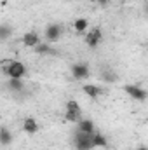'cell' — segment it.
<instances>
[{
  "instance_id": "6da1fadb",
  "label": "cell",
  "mask_w": 148,
  "mask_h": 150,
  "mask_svg": "<svg viewBox=\"0 0 148 150\" xmlns=\"http://www.w3.org/2000/svg\"><path fill=\"white\" fill-rule=\"evenodd\" d=\"M4 74L9 79H23L26 75V67L21 61H9L4 67Z\"/></svg>"
},
{
  "instance_id": "7a4b0ae2",
  "label": "cell",
  "mask_w": 148,
  "mask_h": 150,
  "mask_svg": "<svg viewBox=\"0 0 148 150\" xmlns=\"http://www.w3.org/2000/svg\"><path fill=\"white\" fill-rule=\"evenodd\" d=\"M73 145L77 150H92V143H91V134H85L82 131H75L73 134Z\"/></svg>"
},
{
  "instance_id": "3957f363",
  "label": "cell",
  "mask_w": 148,
  "mask_h": 150,
  "mask_svg": "<svg viewBox=\"0 0 148 150\" xmlns=\"http://www.w3.org/2000/svg\"><path fill=\"white\" fill-rule=\"evenodd\" d=\"M65 117H66V120H70V122H78V120L82 119V108L78 107V103H77V101L70 100V101L66 103V112H65Z\"/></svg>"
},
{
  "instance_id": "277c9868",
  "label": "cell",
  "mask_w": 148,
  "mask_h": 150,
  "mask_svg": "<svg viewBox=\"0 0 148 150\" xmlns=\"http://www.w3.org/2000/svg\"><path fill=\"white\" fill-rule=\"evenodd\" d=\"M124 91H125L131 98H134V100H138V101H145V100H147V91H145L143 87H140V86L127 84V86H124Z\"/></svg>"
},
{
  "instance_id": "5b68a950",
  "label": "cell",
  "mask_w": 148,
  "mask_h": 150,
  "mask_svg": "<svg viewBox=\"0 0 148 150\" xmlns=\"http://www.w3.org/2000/svg\"><path fill=\"white\" fill-rule=\"evenodd\" d=\"M101 37H103V33H101V30L98 28V26H94L92 30H89V33H85V44L89 45V47H96L99 42H101Z\"/></svg>"
},
{
  "instance_id": "8992f818",
  "label": "cell",
  "mask_w": 148,
  "mask_h": 150,
  "mask_svg": "<svg viewBox=\"0 0 148 150\" xmlns=\"http://www.w3.org/2000/svg\"><path fill=\"white\" fill-rule=\"evenodd\" d=\"M72 75H73L75 79H78V80L87 79L89 77V67L84 65V63H75L73 67H72Z\"/></svg>"
},
{
  "instance_id": "52a82bcc",
  "label": "cell",
  "mask_w": 148,
  "mask_h": 150,
  "mask_svg": "<svg viewBox=\"0 0 148 150\" xmlns=\"http://www.w3.org/2000/svg\"><path fill=\"white\" fill-rule=\"evenodd\" d=\"M59 37H61V26L59 25H49L45 28V38L49 42H56Z\"/></svg>"
},
{
  "instance_id": "ba28073f",
  "label": "cell",
  "mask_w": 148,
  "mask_h": 150,
  "mask_svg": "<svg viewBox=\"0 0 148 150\" xmlns=\"http://www.w3.org/2000/svg\"><path fill=\"white\" fill-rule=\"evenodd\" d=\"M23 131L28 133V134H35V133L38 131L37 120H35L33 117H26V119L23 120Z\"/></svg>"
},
{
  "instance_id": "9c48e42d",
  "label": "cell",
  "mask_w": 148,
  "mask_h": 150,
  "mask_svg": "<svg viewBox=\"0 0 148 150\" xmlns=\"http://www.w3.org/2000/svg\"><path fill=\"white\" fill-rule=\"evenodd\" d=\"M23 44L26 47H37L38 44H40V37H38L35 32H28V33L23 35Z\"/></svg>"
},
{
  "instance_id": "30bf717a",
  "label": "cell",
  "mask_w": 148,
  "mask_h": 150,
  "mask_svg": "<svg viewBox=\"0 0 148 150\" xmlns=\"http://www.w3.org/2000/svg\"><path fill=\"white\" fill-rule=\"evenodd\" d=\"M77 124H78V126H77L78 131H82V133H85V134H92V133H94V122H92V120L80 119Z\"/></svg>"
},
{
  "instance_id": "8fae6325",
  "label": "cell",
  "mask_w": 148,
  "mask_h": 150,
  "mask_svg": "<svg viewBox=\"0 0 148 150\" xmlns=\"http://www.w3.org/2000/svg\"><path fill=\"white\" fill-rule=\"evenodd\" d=\"M91 143H92V149H94V147H101V149L108 147V142H106V138H105L103 134H99L98 131H94V133L91 134Z\"/></svg>"
},
{
  "instance_id": "7c38bea8",
  "label": "cell",
  "mask_w": 148,
  "mask_h": 150,
  "mask_svg": "<svg viewBox=\"0 0 148 150\" xmlns=\"http://www.w3.org/2000/svg\"><path fill=\"white\" fill-rule=\"evenodd\" d=\"M11 142H12V133L5 126H2L0 127V145H11Z\"/></svg>"
},
{
  "instance_id": "4fadbf2b",
  "label": "cell",
  "mask_w": 148,
  "mask_h": 150,
  "mask_svg": "<svg viewBox=\"0 0 148 150\" xmlns=\"http://www.w3.org/2000/svg\"><path fill=\"white\" fill-rule=\"evenodd\" d=\"M84 93H85L89 98H98V96H99V93H101V89H99L98 86L85 84V86H84Z\"/></svg>"
},
{
  "instance_id": "5bb4252c",
  "label": "cell",
  "mask_w": 148,
  "mask_h": 150,
  "mask_svg": "<svg viewBox=\"0 0 148 150\" xmlns=\"http://www.w3.org/2000/svg\"><path fill=\"white\" fill-rule=\"evenodd\" d=\"M12 37V28L9 25H0V40H9Z\"/></svg>"
},
{
  "instance_id": "9a60e30c",
  "label": "cell",
  "mask_w": 148,
  "mask_h": 150,
  "mask_svg": "<svg viewBox=\"0 0 148 150\" xmlns=\"http://www.w3.org/2000/svg\"><path fill=\"white\" fill-rule=\"evenodd\" d=\"M9 87H11L12 91H23V89H25L23 79H9Z\"/></svg>"
},
{
  "instance_id": "2e32d148",
  "label": "cell",
  "mask_w": 148,
  "mask_h": 150,
  "mask_svg": "<svg viewBox=\"0 0 148 150\" xmlns=\"http://www.w3.org/2000/svg\"><path fill=\"white\" fill-rule=\"evenodd\" d=\"M75 30L78 32V33H82V32H85L87 30V19H77L75 21Z\"/></svg>"
},
{
  "instance_id": "e0dca14e",
  "label": "cell",
  "mask_w": 148,
  "mask_h": 150,
  "mask_svg": "<svg viewBox=\"0 0 148 150\" xmlns=\"http://www.w3.org/2000/svg\"><path fill=\"white\" fill-rule=\"evenodd\" d=\"M37 52H42V54H47V52H51V47L49 45H45V44H38L37 47H33Z\"/></svg>"
},
{
  "instance_id": "ac0fdd59",
  "label": "cell",
  "mask_w": 148,
  "mask_h": 150,
  "mask_svg": "<svg viewBox=\"0 0 148 150\" xmlns=\"http://www.w3.org/2000/svg\"><path fill=\"white\" fill-rule=\"evenodd\" d=\"M103 79H105V80H110V82L117 80V77H115V75L111 74V72H108V74H106V72H103Z\"/></svg>"
},
{
  "instance_id": "d6986e66",
  "label": "cell",
  "mask_w": 148,
  "mask_h": 150,
  "mask_svg": "<svg viewBox=\"0 0 148 150\" xmlns=\"http://www.w3.org/2000/svg\"><path fill=\"white\" fill-rule=\"evenodd\" d=\"M96 2H98L99 5H108V2H110V0H96Z\"/></svg>"
},
{
  "instance_id": "ffe728a7",
  "label": "cell",
  "mask_w": 148,
  "mask_h": 150,
  "mask_svg": "<svg viewBox=\"0 0 148 150\" xmlns=\"http://www.w3.org/2000/svg\"><path fill=\"white\" fill-rule=\"evenodd\" d=\"M138 150H148V149H147V147H140Z\"/></svg>"
}]
</instances>
